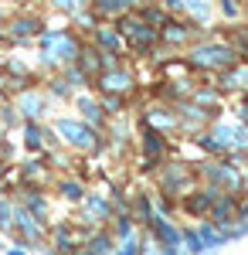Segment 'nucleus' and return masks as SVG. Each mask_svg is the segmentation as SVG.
Segmentation results:
<instances>
[{
	"instance_id": "f257e3e1",
	"label": "nucleus",
	"mask_w": 248,
	"mask_h": 255,
	"mask_svg": "<svg viewBox=\"0 0 248 255\" xmlns=\"http://www.w3.org/2000/svg\"><path fill=\"white\" fill-rule=\"evenodd\" d=\"M55 129L65 136V143L72 146V150H82V153H96L106 146V139L99 136V129H92L89 123H82V119H58Z\"/></svg>"
},
{
	"instance_id": "f03ea898",
	"label": "nucleus",
	"mask_w": 248,
	"mask_h": 255,
	"mask_svg": "<svg viewBox=\"0 0 248 255\" xmlns=\"http://www.w3.org/2000/svg\"><path fill=\"white\" fill-rule=\"evenodd\" d=\"M201 177H208L211 184L208 187H218V191H228V194H238L242 191V170H238V163H231V160H211V163H204L201 170H197Z\"/></svg>"
},
{
	"instance_id": "7ed1b4c3",
	"label": "nucleus",
	"mask_w": 248,
	"mask_h": 255,
	"mask_svg": "<svg viewBox=\"0 0 248 255\" xmlns=\"http://www.w3.org/2000/svg\"><path fill=\"white\" fill-rule=\"evenodd\" d=\"M187 61H191V68H197V72H208V68L225 72V68H231L238 58H235L231 48H194Z\"/></svg>"
},
{
	"instance_id": "20e7f679",
	"label": "nucleus",
	"mask_w": 248,
	"mask_h": 255,
	"mask_svg": "<svg viewBox=\"0 0 248 255\" xmlns=\"http://www.w3.org/2000/svg\"><path fill=\"white\" fill-rule=\"evenodd\" d=\"M99 89L106 92V96H126L129 89H133V75L126 72V68H106V72H99Z\"/></svg>"
},
{
	"instance_id": "39448f33",
	"label": "nucleus",
	"mask_w": 248,
	"mask_h": 255,
	"mask_svg": "<svg viewBox=\"0 0 248 255\" xmlns=\"http://www.w3.org/2000/svg\"><path fill=\"white\" fill-rule=\"evenodd\" d=\"M78 113H82V123H89L92 129L106 126V113H102V106H99L96 99L82 96V99H78Z\"/></svg>"
},
{
	"instance_id": "423d86ee",
	"label": "nucleus",
	"mask_w": 248,
	"mask_h": 255,
	"mask_svg": "<svg viewBox=\"0 0 248 255\" xmlns=\"http://www.w3.org/2000/svg\"><path fill=\"white\" fill-rule=\"evenodd\" d=\"M20 116H24V123H41V116H44V99L34 96V92L20 96Z\"/></svg>"
},
{
	"instance_id": "0eeeda50",
	"label": "nucleus",
	"mask_w": 248,
	"mask_h": 255,
	"mask_svg": "<svg viewBox=\"0 0 248 255\" xmlns=\"http://www.w3.org/2000/svg\"><path fill=\"white\" fill-rule=\"evenodd\" d=\"M48 133H44V126L41 123H24V146L31 150V153H41L44 146H48Z\"/></svg>"
},
{
	"instance_id": "6e6552de",
	"label": "nucleus",
	"mask_w": 248,
	"mask_h": 255,
	"mask_svg": "<svg viewBox=\"0 0 248 255\" xmlns=\"http://www.w3.org/2000/svg\"><path fill=\"white\" fill-rule=\"evenodd\" d=\"M58 191L65 194V201H85V184H82V180H72V177H68V180L58 184Z\"/></svg>"
},
{
	"instance_id": "1a4fd4ad",
	"label": "nucleus",
	"mask_w": 248,
	"mask_h": 255,
	"mask_svg": "<svg viewBox=\"0 0 248 255\" xmlns=\"http://www.w3.org/2000/svg\"><path fill=\"white\" fill-rule=\"evenodd\" d=\"M10 34H14V38H34V34H41V27H38V20H14V27H10Z\"/></svg>"
},
{
	"instance_id": "9d476101",
	"label": "nucleus",
	"mask_w": 248,
	"mask_h": 255,
	"mask_svg": "<svg viewBox=\"0 0 248 255\" xmlns=\"http://www.w3.org/2000/svg\"><path fill=\"white\" fill-rule=\"evenodd\" d=\"M14 123H17L14 106H3V109H0V126H14Z\"/></svg>"
},
{
	"instance_id": "9b49d317",
	"label": "nucleus",
	"mask_w": 248,
	"mask_h": 255,
	"mask_svg": "<svg viewBox=\"0 0 248 255\" xmlns=\"http://www.w3.org/2000/svg\"><path fill=\"white\" fill-rule=\"evenodd\" d=\"M238 218H242V221H248V194L238 197Z\"/></svg>"
},
{
	"instance_id": "f8f14e48",
	"label": "nucleus",
	"mask_w": 248,
	"mask_h": 255,
	"mask_svg": "<svg viewBox=\"0 0 248 255\" xmlns=\"http://www.w3.org/2000/svg\"><path fill=\"white\" fill-rule=\"evenodd\" d=\"M7 255H27V249H20V245H17V249H7Z\"/></svg>"
},
{
	"instance_id": "ddd939ff",
	"label": "nucleus",
	"mask_w": 248,
	"mask_h": 255,
	"mask_svg": "<svg viewBox=\"0 0 248 255\" xmlns=\"http://www.w3.org/2000/svg\"><path fill=\"white\" fill-rule=\"evenodd\" d=\"M0 177H3V163H0Z\"/></svg>"
},
{
	"instance_id": "4468645a",
	"label": "nucleus",
	"mask_w": 248,
	"mask_h": 255,
	"mask_svg": "<svg viewBox=\"0 0 248 255\" xmlns=\"http://www.w3.org/2000/svg\"><path fill=\"white\" fill-rule=\"evenodd\" d=\"M0 136H3V126H0Z\"/></svg>"
}]
</instances>
